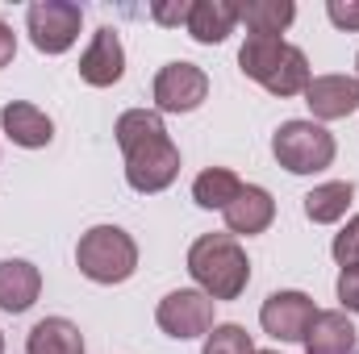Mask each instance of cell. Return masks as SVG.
Returning a JSON list of instances; mask_svg holds the SVG:
<instances>
[{
	"mask_svg": "<svg viewBox=\"0 0 359 354\" xmlns=\"http://www.w3.org/2000/svg\"><path fill=\"white\" fill-rule=\"evenodd\" d=\"M117 146L126 155V183L142 196L172 187L180 176V146L172 142L168 125L151 108H126L113 125Z\"/></svg>",
	"mask_w": 359,
	"mask_h": 354,
	"instance_id": "1",
	"label": "cell"
},
{
	"mask_svg": "<svg viewBox=\"0 0 359 354\" xmlns=\"http://www.w3.org/2000/svg\"><path fill=\"white\" fill-rule=\"evenodd\" d=\"M188 275L196 288L217 304V300H238L251 283V259L230 234H201L188 246Z\"/></svg>",
	"mask_w": 359,
	"mask_h": 354,
	"instance_id": "2",
	"label": "cell"
},
{
	"mask_svg": "<svg viewBox=\"0 0 359 354\" xmlns=\"http://www.w3.org/2000/svg\"><path fill=\"white\" fill-rule=\"evenodd\" d=\"M238 67L247 80H255L271 96H305L313 80L305 50L284 38H247L238 50Z\"/></svg>",
	"mask_w": 359,
	"mask_h": 354,
	"instance_id": "3",
	"label": "cell"
},
{
	"mask_svg": "<svg viewBox=\"0 0 359 354\" xmlns=\"http://www.w3.org/2000/svg\"><path fill=\"white\" fill-rule=\"evenodd\" d=\"M76 267L92 283H126L138 271V246L121 225H92L88 234H80Z\"/></svg>",
	"mask_w": 359,
	"mask_h": 354,
	"instance_id": "4",
	"label": "cell"
},
{
	"mask_svg": "<svg viewBox=\"0 0 359 354\" xmlns=\"http://www.w3.org/2000/svg\"><path fill=\"white\" fill-rule=\"evenodd\" d=\"M271 155L292 176H318L334 163L339 146H334V134L318 121H284L271 134Z\"/></svg>",
	"mask_w": 359,
	"mask_h": 354,
	"instance_id": "5",
	"label": "cell"
},
{
	"mask_svg": "<svg viewBox=\"0 0 359 354\" xmlns=\"http://www.w3.org/2000/svg\"><path fill=\"white\" fill-rule=\"evenodd\" d=\"M80 25H84V8L72 4V0H34L25 8V29H29V42L42 50V55H63L76 46L80 38Z\"/></svg>",
	"mask_w": 359,
	"mask_h": 354,
	"instance_id": "6",
	"label": "cell"
},
{
	"mask_svg": "<svg viewBox=\"0 0 359 354\" xmlns=\"http://www.w3.org/2000/svg\"><path fill=\"white\" fill-rule=\"evenodd\" d=\"M155 321L168 338H205L213 330V300L201 292V288H180V292H168L155 309Z\"/></svg>",
	"mask_w": 359,
	"mask_h": 354,
	"instance_id": "7",
	"label": "cell"
},
{
	"mask_svg": "<svg viewBox=\"0 0 359 354\" xmlns=\"http://www.w3.org/2000/svg\"><path fill=\"white\" fill-rule=\"evenodd\" d=\"M155 108L159 113H192V108H201L205 104V96H209V76L196 67V63H168V67H159V76H155Z\"/></svg>",
	"mask_w": 359,
	"mask_h": 354,
	"instance_id": "8",
	"label": "cell"
},
{
	"mask_svg": "<svg viewBox=\"0 0 359 354\" xmlns=\"http://www.w3.org/2000/svg\"><path fill=\"white\" fill-rule=\"evenodd\" d=\"M313 317H318V309L305 292H271L259 309V325L276 342H305Z\"/></svg>",
	"mask_w": 359,
	"mask_h": 354,
	"instance_id": "9",
	"label": "cell"
},
{
	"mask_svg": "<svg viewBox=\"0 0 359 354\" xmlns=\"http://www.w3.org/2000/svg\"><path fill=\"white\" fill-rule=\"evenodd\" d=\"M121 76H126V46L113 25H100L92 34L88 50L80 55V80L88 88H113Z\"/></svg>",
	"mask_w": 359,
	"mask_h": 354,
	"instance_id": "10",
	"label": "cell"
},
{
	"mask_svg": "<svg viewBox=\"0 0 359 354\" xmlns=\"http://www.w3.org/2000/svg\"><path fill=\"white\" fill-rule=\"evenodd\" d=\"M305 104L318 121H343L359 108V80L355 76H313L305 88Z\"/></svg>",
	"mask_w": 359,
	"mask_h": 354,
	"instance_id": "11",
	"label": "cell"
},
{
	"mask_svg": "<svg viewBox=\"0 0 359 354\" xmlns=\"http://www.w3.org/2000/svg\"><path fill=\"white\" fill-rule=\"evenodd\" d=\"M222 217H226L230 238H234V234L251 238V234H264L271 221H276V200H271L268 187H259V183H243V192L222 208Z\"/></svg>",
	"mask_w": 359,
	"mask_h": 354,
	"instance_id": "12",
	"label": "cell"
},
{
	"mask_svg": "<svg viewBox=\"0 0 359 354\" xmlns=\"http://www.w3.org/2000/svg\"><path fill=\"white\" fill-rule=\"evenodd\" d=\"M0 129L8 134V142H17L25 150H42L55 138V121L38 104H29V100H8L0 108Z\"/></svg>",
	"mask_w": 359,
	"mask_h": 354,
	"instance_id": "13",
	"label": "cell"
},
{
	"mask_svg": "<svg viewBox=\"0 0 359 354\" xmlns=\"http://www.w3.org/2000/svg\"><path fill=\"white\" fill-rule=\"evenodd\" d=\"M42 296V271L25 259H0V309L4 313H29Z\"/></svg>",
	"mask_w": 359,
	"mask_h": 354,
	"instance_id": "14",
	"label": "cell"
},
{
	"mask_svg": "<svg viewBox=\"0 0 359 354\" xmlns=\"http://www.w3.org/2000/svg\"><path fill=\"white\" fill-rule=\"evenodd\" d=\"M359 351V338H355V325L343 309H326L313 317L309 334H305V354H355Z\"/></svg>",
	"mask_w": 359,
	"mask_h": 354,
	"instance_id": "15",
	"label": "cell"
},
{
	"mask_svg": "<svg viewBox=\"0 0 359 354\" xmlns=\"http://www.w3.org/2000/svg\"><path fill=\"white\" fill-rule=\"evenodd\" d=\"M234 25H238V4L234 0H192V13H188L192 42L217 46L234 34Z\"/></svg>",
	"mask_w": 359,
	"mask_h": 354,
	"instance_id": "16",
	"label": "cell"
},
{
	"mask_svg": "<svg viewBox=\"0 0 359 354\" xmlns=\"http://www.w3.org/2000/svg\"><path fill=\"white\" fill-rule=\"evenodd\" d=\"M238 21L247 25V38H280L297 21L292 0H247L238 4Z\"/></svg>",
	"mask_w": 359,
	"mask_h": 354,
	"instance_id": "17",
	"label": "cell"
},
{
	"mask_svg": "<svg viewBox=\"0 0 359 354\" xmlns=\"http://www.w3.org/2000/svg\"><path fill=\"white\" fill-rule=\"evenodd\" d=\"M355 200V183L351 179H330V183H318L313 192H305V217L313 225H334L347 217Z\"/></svg>",
	"mask_w": 359,
	"mask_h": 354,
	"instance_id": "18",
	"label": "cell"
},
{
	"mask_svg": "<svg viewBox=\"0 0 359 354\" xmlns=\"http://www.w3.org/2000/svg\"><path fill=\"white\" fill-rule=\"evenodd\" d=\"M25 354H84V334L67 317H46L29 330Z\"/></svg>",
	"mask_w": 359,
	"mask_h": 354,
	"instance_id": "19",
	"label": "cell"
},
{
	"mask_svg": "<svg viewBox=\"0 0 359 354\" xmlns=\"http://www.w3.org/2000/svg\"><path fill=\"white\" fill-rule=\"evenodd\" d=\"M238 192H243V179L234 176L230 167H205L201 176L192 179V200L201 208H226Z\"/></svg>",
	"mask_w": 359,
	"mask_h": 354,
	"instance_id": "20",
	"label": "cell"
},
{
	"mask_svg": "<svg viewBox=\"0 0 359 354\" xmlns=\"http://www.w3.org/2000/svg\"><path fill=\"white\" fill-rule=\"evenodd\" d=\"M201 354H255V342H251V334L243 330V325H213L209 334H205V351Z\"/></svg>",
	"mask_w": 359,
	"mask_h": 354,
	"instance_id": "21",
	"label": "cell"
},
{
	"mask_svg": "<svg viewBox=\"0 0 359 354\" xmlns=\"http://www.w3.org/2000/svg\"><path fill=\"white\" fill-rule=\"evenodd\" d=\"M330 255H334V263L339 267H355L359 263V213L334 234V242H330Z\"/></svg>",
	"mask_w": 359,
	"mask_h": 354,
	"instance_id": "22",
	"label": "cell"
},
{
	"mask_svg": "<svg viewBox=\"0 0 359 354\" xmlns=\"http://www.w3.org/2000/svg\"><path fill=\"white\" fill-rule=\"evenodd\" d=\"M339 300L347 313H359V263L339 271Z\"/></svg>",
	"mask_w": 359,
	"mask_h": 354,
	"instance_id": "23",
	"label": "cell"
},
{
	"mask_svg": "<svg viewBox=\"0 0 359 354\" xmlns=\"http://www.w3.org/2000/svg\"><path fill=\"white\" fill-rule=\"evenodd\" d=\"M326 17L339 29H359V0H330L326 4Z\"/></svg>",
	"mask_w": 359,
	"mask_h": 354,
	"instance_id": "24",
	"label": "cell"
},
{
	"mask_svg": "<svg viewBox=\"0 0 359 354\" xmlns=\"http://www.w3.org/2000/svg\"><path fill=\"white\" fill-rule=\"evenodd\" d=\"M188 13H192V0H180V4H151V17L159 25H188Z\"/></svg>",
	"mask_w": 359,
	"mask_h": 354,
	"instance_id": "25",
	"label": "cell"
},
{
	"mask_svg": "<svg viewBox=\"0 0 359 354\" xmlns=\"http://www.w3.org/2000/svg\"><path fill=\"white\" fill-rule=\"evenodd\" d=\"M13 55H17V34H13L8 21H0V67H8Z\"/></svg>",
	"mask_w": 359,
	"mask_h": 354,
	"instance_id": "26",
	"label": "cell"
},
{
	"mask_svg": "<svg viewBox=\"0 0 359 354\" xmlns=\"http://www.w3.org/2000/svg\"><path fill=\"white\" fill-rule=\"evenodd\" d=\"M255 354H280V351H255Z\"/></svg>",
	"mask_w": 359,
	"mask_h": 354,
	"instance_id": "27",
	"label": "cell"
},
{
	"mask_svg": "<svg viewBox=\"0 0 359 354\" xmlns=\"http://www.w3.org/2000/svg\"><path fill=\"white\" fill-rule=\"evenodd\" d=\"M0 354H4V334H0Z\"/></svg>",
	"mask_w": 359,
	"mask_h": 354,
	"instance_id": "28",
	"label": "cell"
},
{
	"mask_svg": "<svg viewBox=\"0 0 359 354\" xmlns=\"http://www.w3.org/2000/svg\"><path fill=\"white\" fill-rule=\"evenodd\" d=\"M355 67H359V55H355ZM355 80H359V76H355Z\"/></svg>",
	"mask_w": 359,
	"mask_h": 354,
	"instance_id": "29",
	"label": "cell"
}]
</instances>
